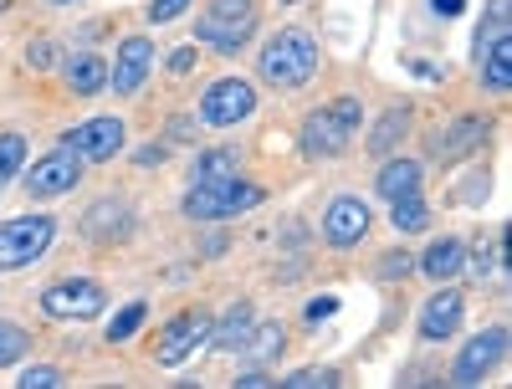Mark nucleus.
<instances>
[{"instance_id":"obj_38","label":"nucleus","mask_w":512,"mask_h":389,"mask_svg":"<svg viewBox=\"0 0 512 389\" xmlns=\"http://www.w3.org/2000/svg\"><path fill=\"white\" fill-rule=\"evenodd\" d=\"M236 384H241V389H262V384H277V379H267V369H246Z\"/></svg>"},{"instance_id":"obj_14","label":"nucleus","mask_w":512,"mask_h":389,"mask_svg":"<svg viewBox=\"0 0 512 389\" xmlns=\"http://www.w3.org/2000/svg\"><path fill=\"white\" fill-rule=\"evenodd\" d=\"M149 72H154V47H149V36H123L118 52H113V72H108L113 93H118V98H139V88H144Z\"/></svg>"},{"instance_id":"obj_42","label":"nucleus","mask_w":512,"mask_h":389,"mask_svg":"<svg viewBox=\"0 0 512 389\" xmlns=\"http://www.w3.org/2000/svg\"><path fill=\"white\" fill-rule=\"evenodd\" d=\"M282 6H297V0H282Z\"/></svg>"},{"instance_id":"obj_29","label":"nucleus","mask_w":512,"mask_h":389,"mask_svg":"<svg viewBox=\"0 0 512 389\" xmlns=\"http://www.w3.org/2000/svg\"><path fill=\"white\" fill-rule=\"evenodd\" d=\"M26 349H31V333H26L21 323H6V318H0V369L16 364Z\"/></svg>"},{"instance_id":"obj_11","label":"nucleus","mask_w":512,"mask_h":389,"mask_svg":"<svg viewBox=\"0 0 512 389\" xmlns=\"http://www.w3.org/2000/svg\"><path fill=\"white\" fill-rule=\"evenodd\" d=\"M123 118H88V123H77L62 134V144L82 159V164H103L113 154H123Z\"/></svg>"},{"instance_id":"obj_15","label":"nucleus","mask_w":512,"mask_h":389,"mask_svg":"<svg viewBox=\"0 0 512 389\" xmlns=\"http://www.w3.org/2000/svg\"><path fill=\"white\" fill-rule=\"evenodd\" d=\"M487 118H477V113H466V118H456L446 134H436L431 139V159H441V164H456V159H466L472 149H482L487 144Z\"/></svg>"},{"instance_id":"obj_26","label":"nucleus","mask_w":512,"mask_h":389,"mask_svg":"<svg viewBox=\"0 0 512 389\" xmlns=\"http://www.w3.org/2000/svg\"><path fill=\"white\" fill-rule=\"evenodd\" d=\"M144 318H149V302L144 297H134L128 308H118L113 313V323H108V343H128L139 328H144Z\"/></svg>"},{"instance_id":"obj_22","label":"nucleus","mask_w":512,"mask_h":389,"mask_svg":"<svg viewBox=\"0 0 512 389\" xmlns=\"http://www.w3.org/2000/svg\"><path fill=\"white\" fill-rule=\"evenodd\" d=\"M477 67H482V88H487L492 98H507V93H512V41H497V47H487V52L477 57Z\"/></svg>"},{"instance_id":"obj_36","label":"nucleus","mask_w":512,"mask_h":389,"mask_svg":"<svg viewBox=\"0 0 512 389\" xmlns=\"http://www.w3.org/2000/svg\"><path fill=\"white\" fill-rule=\"evenodd\" d=\"M169 139L190 144V139H195V123H190V118H169Z\"/></svg>"},{"instance_id":"obj_16","label":"nucleus","mask_w":512,"mask_h":389,"mask_svg":"<svg viewBox=\"0 0 512 389\" xmlns=\"http://www.w3.org/2000/svg\"><path fill=\"white\" fill-rule=\"evenodd\" d=\"M128 231H134V215H128L123 200H98V205H88V215H82V236H93L98 246L128 241Z\"/></svg>"},{"instance_id":"obj_5","label":"nucleus","mask_w":512,"mask_h":389,"mask_svg":"<svg viewBox=\"0 0 512 389\" xmlns=\"http://www.w3.org/2000/svg\"><path fill=\"white\" fill-rule=\"evenodd\" d=\"M52 236H57V221L41 210L16 215V221H0V272H21V267L41 262Z\"/></svg>"},{"instance_id":"obj_30","label":"nucleus","mask_w":512,"mask_h":389,"mask_svg":"<svg viewBox=\"0 0 512 389\" xmlns=\"http://www.w3.org/2000/svg\"><path fill=\"white\" fill-rule=\"evenodd\" d=\"M277 384H287V389H333L338 384V369H297V374H287V379H277Z\"/></svg>"},{"instance_id":"obj_28","label":"nucleus","mask_w":512,"mask_h":389,"mask_svg":"<svg viewBox=\"0 0 512 389\" xmlns=\"http://www.w3.org/2000/svg\"><path fill=\"white\" fill-rule=\"evenodd\" d=\"M26 169V134H0V185H11Z\"/></svg>"},{"instance_id":"obj_37","label":"nucleus","mask_w":512,"mask_h":389,"mask_svg":"<svg viewBox=\"0 0 512 389\" xmlns=\"http://www.w3.org/2000/svg\"><path fill=\"white\" fill-rule=\"evenodd\" d=\"M190 67H195V47H180L175 57H169V72H175V77H185Z\"/></svg>"},{"instance_id":"obj_7","label":"nucleus","mask_w":512,"mask_h":389,"mask_svg":"<svg viewBox=\"0 0 512 389\" xmlns=\"http://www.w3.org/2000/svg\"><path fill=\"white\" fill-rule=\"evenodd\" d=\"M256 113V88L246 77H221V82H210V88L200 93V118L210 128H236Z\"/></svg>"},{"instance_id":"obj_33","label":"nucleus","mask_w":512,"mask_h":389,"mask_svg":"<svg viewBox=\"0 0 512 389\" xmlns=\"http://www.w3.org/2000/svg\"><path fill=\"white\" fill-rule=\"evenodd\" d=\"M410 272H415V256H410V251H384V262H379V277H384V282L410 277Z\"/></svg>"},{"instance_id":"obj_18","label":"nucleus","mask_w":512,"mask_h":389,"mask_svg":"<svg viewBox=\"0 0 512 389\" xmlns=\"http://www.w3.org/2000/svg\"><path fill=\"white\" fill-rule=\"evenodd\" d=\"M461 267H466V241L461 236H441L415 256V272H425L431 282H451Z\"/></svg>"},{"instance_id":"obj_43","label":"nucleus","mask_w":512,"mask_h":389,"mask_svg":"<svg viewBox=\"0 0 512 389\" xmlns=\"http://www.w3.org/2000/svg\"><path fill=\"white\" fill-rule=\"evenodd\" d=\"M57 6H62V0H57Z\"/></svg>"},{"instance_id":"obj_19","label":"nucleus","mask_w":512,"mask_h":389,"mask_svg":"<svg viewBox=\"0 0 512 389\" xmlns=\"http://www.w3.org/2000/svg\"><path fill=\"white\" fill-rule=\"evenodd\" d=\"M420 180H425L420 159H384L379 175H374V190L384 200H400V195H420Z\"/></svg>"},{"instance_id":"obj_24","label":"nucleus","mask_w":512,"mask_h":389,"mask_svg":"<svg viewBox=\"0 0 512 389\" xmlns=\"http://www.w3.org/2000/svg\"><path fill=\"white\" fill-rule=\"evenodd\" d=\"M390 226H395L400 236L425 231V226H431V205H425L420 195H400V200H390Z\"/></svg>"},{"instance_id":"obj_2","label":"nucleus","mask_w":512,"mask_h":389,"mask_svg":"<svg viewBox=\"0 0 512 389\" xmlns=\"http://www.w3.org/2000/svg\"><path fill=\"white\" fill-rule=\"evenodd\" d=\"M267 200L262 185H251L241 175H226V180H195L190 195L180 200V210L190 221H231V215H246Z\"/></svg>"},{"instance_id":"obj_13","label":"nucleus","mask_w":512,"mask_h":389,"mask_svg":"<svg viewBox=\"0 0 512 389\" xmlns=\"http://www.w3.org/2000/svg\"><path fill=\"white\" fill-rule=\"evenodd\" d=\"M502 354H507V328H487V333H477L466 349L456 354V364H451V384H482L497 364H502Z\"/></svg>"},{"instance_id":"obj_23","label":"nucleus","mask_w":512,"mask_h":389,"mask_svg":"<svg viewBox=\"0 0 512 389\" xmlns=\"http://www.w3.org/2000/svg\"><path fill=\"white\" fill-rule=\"evenodd\" d=\"M497 41H512V16H507V0H487V16L472 36V57H482L487 47H497Z\"/></svg>"},{"instance_id":"obj_25","label":"nucleus","mask_w":512,"mask_h":389,"mask_svg":"<svg viewBox=\"0 0 512 389\" xmlns=\"http://www.w3.org/2000/svg\"><path fill=\"white\" fill-rule=\"evenodd\" d=\"M282 343H287L282 323H262V328H251V338L241 343V354H251L256 364H267V359H277V354H282Z\"/></svg>"},{"instance_id":"obj_35","label":"nucleus","mask_w":512,"mask_h":389,"mask_svg":"<svg viewBox=\"0 0 512 389\" xmlns=\"http://www.w3.org/2000/svg\"><path fill=\"white\" fill-rule=\"evenodd\" d=\"M333 313H338V297H323V302H308V308H303V318H308V323L333 318Z\"/></svg>"},{"instance_id":"obj_34","label":"nucleus","mask_w":512,"mask_h":389,"mask_svg":"<svg viewBox=\"0 0 512 389\" xmlns=\"http://www.w3.org/2000/svg\"><path fill=\"white\" fill-rule=\"evenodd\" d=\"M52 41H31V47H26V67H36V72H47L52 67Z\"/></svg>"},{"instance_id":"obj_41","label":"nucleus","mask_w":512,"mask_h":389,"mask_svg":"<svg viewBox=\"0 0 512 389\" xmlns=\"http://www.w3.org/2000/svg\"><path fill=\"white\" fill-rule=\"evenodd\" d=\"M0 11H11V0H0Z\"/></svg>"},{"instance_id":"obj_27","label":"nucleus","mask_w":512,"mask_h":389,"mask_svg":"<svg viewBox=\"0 0 512 389\" xmlns=\"http://www.w3.org/2000/svg\"><path fill=\"white\" fill-rule=\"evenodd\" d=\"M236 149H205L200 159H195V180H226V175H236Z\"/></svg>"},{"instance_id":"obj_31","label":"nucleus","mask_w":512,"mask_h":389,"mask_svg":"<svg viewBox=\"0 0 512 389\" xmlns=\"http://www.w3.org/2000/svg\"><path fill=\"white\" fill-rule=\"evenodd\" d=\"M190 6H195V0H149L144 16H149V26H169V21H180Z\"/></svg>"},{"instance_id":"obj_21","label":"nucleus","mask_w":512,"mask_h":389,"mask_svg":"<svg viewBox=\"0 0 512 389\" xmlns=\"http://www.w3.org/2000/svg\"><path fill=\"white\" fill-rule=\"evenodd\" d=\"M251 328H256L251 302H231L226 318H221V323H210V343H216V349H226V354H241V343L251 338Z\"/></svg>"},{"instance_id":"obj_40","label":"nucleus","mask_w":512,"mask_h":389,"mask_svg":"<svg viewBox=\"0 0 512 389\" xmlns=\"http://www.w3.org/2000/svg\"><path fill=\"white\" fill-rule=\"evenodd\" d=\"M134 159H139V164H164V149H159V144H149V149H139Z\"/></svg>"},{"instance_id":"obj_32","label":"nucleus","mask_w":512,"mask_h":389,"mask_svg":"<svg viewBox=\"0 0 512 389\" xmlns=\"http://www.w3.org/2000/svg\"><path fill=\"white\" fill-rule=\"evenodd\" d=\"M57 384H62V369L57 364H31L21 374V389H57Z\"/></svg>"},{"instance_id":"obj_3","label":"nucleus","mask_w":512,"mask_h":389,"mask_svg":"<svg viewBox=\"0 0 512 389\" xmlns=\"http://www.w3.org/2000/svg\"><path fill=\"white\" fill-rule=\"evenodd\" d=\"M359 123H364V103H359L354 93H349V98H333L328 108H318V113L303 118V154H313V159H338V154L354 144Z\"/></svg>"},{"instance_id":"obj_1","label":"nucleus","mask_w":512,"mask_h":389,"mask_svg":"<svg viewBox=\"0 0 512 389\" xmlns=\"http://www.w3.org/2000/svg\"><path fill=\"white\" fill-rule=\"evenodd\" d=\"M256 72L267 88H303L318 72V41L303 26H287L277 36H267V47L256 52Z\"/></svg>"},{"instance_id":"obj_39","label":"nucleus","mask_w":512,"mask_h":389,"mask_svg":"<svg viewBox=\"0 0 512 389\" xmlns=\"http://www.w3.org/2000/svg\"><path fill=\"white\" fill-rule=\"evenodd\" d=\"M431 6H436V16H446V21H451V16H461L466 0H431Z\"/></svg>"},{"instance_id":"obj_10","label":"nucleus","mask_w":512,"mask_h":389,"mask_svg":"<svg viewBox=\"0 0 512 389\" xmlns=\"http://www.w3.org/2000/svg\"><path fill=\"white\" fill-rule=\"evenodd\" d=\"M200 343H210V313H200V308H190V313H180V318H169L164 323V333H159V343H154V359L164 364V369H175V364H185Z\"/></svg>"},{"instance_id":"obj_9","label":"nucleus","mask_w":512,"mask_h":389,"mask_svg":"<svg viewBox=\"0 0 512 389\" xmlns=\"http://www.w3.org/2000/svg\"><path fill=\"white\" fill-rule=\"evenodd\" d=\"M369 226H374V210H369L364 195H333L328 210H323V241L338 246V251L359 246L369 236Z\"/></svg>"},{"instance_id":"obj_12","label":"nucleus","mask_w":512,"mask_h":389,"mask_svg":"<svg viewBox=\"0 0 512 389\" xmlns=\"http://www.w3.org/2000/svg\"><path fill=\"white\" fill-rule=\"evenodd\" d=\"M461 318H466V297L451 282H436V292L425 297V308H420L415 333H420V343H441V338H456Z\"/></svg>"},{"instance_id":"obj_17","label":"nucleus","mask_w":512,"mask_h":389,"mask_svg":"<svg viewBox=\"0 0 512 389\" xmlns=\"http://www.w3.org/2000/svg\"><path fill=\"white\" fill-rule=\"evenodd\" d=\"M62 82L72 98H98V93H108V62L98 52H72L62 62Z\"/></svg>"},{"instance_id":"obj_20","label":"nucleus","mask_w":512,"mask_h":389,"mask_svg":"<svg viewBox=\"0 0 512 389\" xmlns=\"http://www.w3.org/2000/svg\"><path fill=\"white\" fill-rule=\"evenodd\" d=\"M410 123H415L410 103H400V108H384V113H379V123H374V134H369V154H374V159H390V154L405 144Z\"/></svg>"},{"instance_id":"obj_8","label":"nucleus","mask_w":512,"mask_h":389,"mask_svg":"<svg viewBox=\"0 0 512 389\" xmlns=\"http://www.w3.org/2000/svg\"><path fill=\"white\" fill-rule=\"evenodd\" d=\"M77 180H82V159L67 144L52 149V154H41L31 169H21V185H26L31 200H57V195L77 190Z\"/></svg>"},{"instance_id":"obj_4","label":"nucleus","mask_w":512,"mask_h":389,"mask_svg":"<svg viewBox=\"0 0 512 389\" xmlns=\"http://www.w3.org/2000/svg\"><path fill=\"white\" fill-rule=\"evenodd\" d=\"M256 36V0H210V11L195 21V41L216 57H236Z\"/></svg>"},{"instance_id":"obj_6","label":"nucleus","mask_w":512,"mask_h":389,"mask_svg":"<svg viewBox=\"0 0 512 389\" xmlns=\"http://www.w3.org/2000/svg\"><path fill=\"white\" fill-rule=\"evenodd\" d=\"M108 308V287L93 277H62L52 287H41V313L57 323H88Z\"/></svg>"}]
</instances>
